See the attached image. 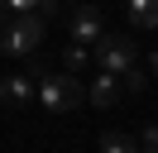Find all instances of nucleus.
I'll return each instance as SVG.
<instances>
[{"label":"nucleus","instance_id":"1","mask_svg":"<svg viewBox=\"0 0 158 153\" xmlns=\"http://www.w3.org/2000/svg\"><path fill=\"white\" fill-rule=\"evenodd\" d=\"M43 38H48V19H39V14H10V24L0 29V53L5 57H34Z\"/></svg>","mask_w":158,"mask_h":153},{"label":"nucleus","instance_id":"2","mask_svg":"<svg viewBox=\"0 0 158 153\" xmlns=\"http://www.w3.org/2000/svg\"><path fill=\"white\" fill-rule=\"evenodd\" d=\"M81 101H86V86H81L77 76H67V72H62V76L48 72V76L39 81V105H43L48 115H67V110H77Z\"/></svg>","mask_w":158,"mask_h":153},{"label":"nucleus","instance_id":"3","mask_svg":"<svg viewBox=\"0 0 158 153\" xmlns=\"http://www.w3.org/2000/svg\"><path fill=\"white\" fill-rule=\"evenodd\" d=\"M91 57L101 62V72H106V76H125V72H134V67H139V43H134V38H125V34H106L96 48H91Z\"/></svg>","mask_w":158,"mask_h":153},{"label":"nucleus","instance_id":"4","mask_svg":"<svg viewBox=\"0 0 158 153\" xmlns=\"http://www.w3.org/2000/svg\"><path fill=\"white\" fill-rule=\"evenodd\" d=\"M101 38H106V14H101L96 5H77L72 10V43L96 48Z\"/></svg>","mask_w":158,"mask_h":153},{"label":"nucleus","instance_id":"5","mask_svg":"<svg viewBox=\"0 0 158 153\" xmlns=\"http://www.w3.org/2000/svg\"><path fill=\"white\" fill-rule=\"evenodd\" d=\"M120 96H125V81H120V76H106V72H101V76L86 81V101L96 105V110H115Z\"/></svg>","mask_w":158,"mask_h":153},{"label":"nucleus","instance_id":"6","mask_svg":"<svg viewBox=\"0 0 158 153\" xmlns=\"http://www.w3.org/2000/svg\"><path fill=\"white\" fill-rule=\"evenodd\" d=\"M34 96H39V81H34L29 72H19V76H0V101H5V105L24 110Z\"/></svg>","mask_w":158,"mask_h":153},{"label":"nucleus","instance_id":"7","mask_svg":"<svg viewBox=\"0 0 158 153\" xmlns=\"http://www.w3.org/2000/svg\"><path fill=\"white\" fill-rule=\"evenodd\" d=\"M125 19L134 29H158V0H129V5H125Z\"/></svg>","mask_w":158,"mask_h":153},{"label":"nucleus","instance_id":"8","mask_svg":"<svg viewBox=\"0 0 158 153\" xmlns=\"http://www.w3.org/2000/svg\"><path fill=\"white\" fill-rule=\"evenodd\" d=\"M101 153H139V139L125 129H106L101 134Z\"/></svg>","mask_w":158,"mask_h":153},{"label":"nucleus","instance_id":"9","mask_svg":"<svg viewBox=\"0 0 158 153\" xmlns=\"http://www.w3.org/2000/svg\"><path fill=\"white\" fill-rule=\"evenodd\" d=\"M86 62H91V48H81V43H67V53H62V67H67V76H72V72H81Z\"/></svg>","mask_w":158,"mask_h":153},{"label":"nucleus","instance_id":"10","mask_svg":"<svg viewBox=\"0 0 158 153\" xmlns=\"http://www.w3.org/2000/svg\"><path fill=\"white\" fill-rule=\"evenodd\" d=\"M139 153H158V124H148V129L139 134Z\"/></svg>","mask_w":158,"mask_h":153},{"label":"nucleus","instance_id":"11","mask_svg":"<svg viewBox=\"0 0 158 153\" xmlns=\"http://www.w3.org/2000/svg\"><path fill=\"white\" fill-rule=\"evenodd\" d=\"M120 81H125V91H144V86H148V76H144V72L134 67V72H125Z\"/></svg>","mask_w":158,"mask_h":153},{"label":"nucleus","instance_id":"12","mask_svg":"<svg viewBox=\"0 0 158 153\" xmlns=\"http://www.w3.org/2000/svg\"><path fill=\"white\" fill-rule=\"evenodd\" d=\"M34 14L39 19H58V0H34Z\"/></svg>","mask_w":158,"mask_h":153},{"label":"nucleus","instance_id":"13","mask_svg":"<svg viewBox=\"0 0 158 153\" xmlns=\"http://www.w3.org/2000/svg\"><path fill=\"white\" fill-rule=\"evenodd\" d=\"M10 24V5H5V0H0V29Z\"/></svg>","mask_w":158,"mask_h":153},{"label":"nucleus","instance_id":"14","mask_svg":"<svg viewBox=\"0 0 158 153\" xmlns=\"http://www.w3.org/2000/svg\"><path fill=\"white\" fill-rule=\"evenodd\" d=\"M148 72H153V76H158V53H153V57H148Z\"/></svg>","mask_w":158,"mask_h":153}]
</instances>
